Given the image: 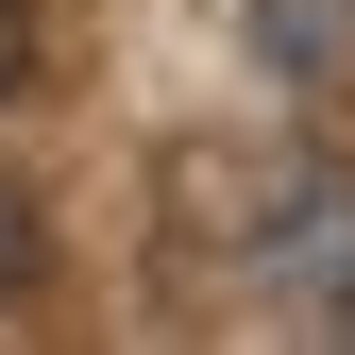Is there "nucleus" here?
Here are the masks:
<instances>
[{
	"label": "nucleus",
	"mask_w": 355,
	"mask_h": 355,
	"mask_svg": "<svg viewBox=\"0 0 355 355\" xmlns=\"http://www.w3.org/2000/svg\"><path fill=\"white\" fill-rule=\"evenodd\" d=\"M34 271H51V220H34V187H0V304H17Z\"/></svg>",
	"instance_id": "1"
},
{
	"label": "nucleus",
	"mask_w": 355,
	"mask_h": 355,
	"mask_svg": "<svg viewBox=\"0 0 355 355\" xmlns=\"http://www.w3.org/2000/svg\"><path fill=\"white\" fill-rule=\"evenodd\" d=\"M34 85V0H0V102Z\"/></svg>",
	"instance_id": "2"
}]
</instances>
